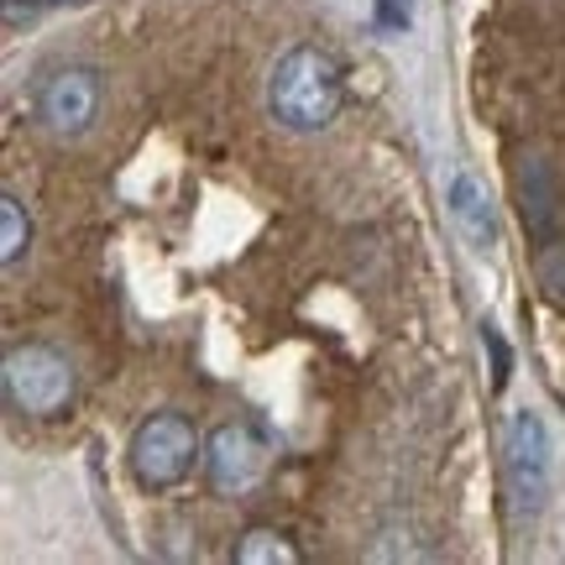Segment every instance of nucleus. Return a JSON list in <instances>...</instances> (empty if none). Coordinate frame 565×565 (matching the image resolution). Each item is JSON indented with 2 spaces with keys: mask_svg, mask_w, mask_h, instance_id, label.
Instances as JSON below:
<instances>
[{
  "mask_svg": "<svg viewBox=\"0 0 565 565\" xmlns=\"http://www.w3.org/2000/svg\"><path fill=\"white\" fill-rule=\"evenodd\" d=\"M335 110H341V63L315 42L288 47L267 74V116L294 137H315L335 121Z\"/></svg>",
  "mask_w": 565,
  "mask_h": 565,
  "instance_id": "obj_1",
  "label": "nucleus"
},
{
  "mask_svg": "<svg viewBox=\"0 0 565 565\" xmlns=\"http://www.w3.org/2000/svg\"><path fill=\"white\" fill-rule=\"evenodd\" d=\"M0 383H6L11 408L32 414V419H58L63 408L74 404L79 377H74V362L63 356L58 345L26 341V345H11V351H6V372H0Z\"/></svg>",
  "mask_w": 565,
  "mask_h": 565,
  "instance_id": "obj_2",
  "label": "nucleus"
},
{
  "mask_svg": "<svg viewBox=\"0 0 565 565\" xmlns=\"http://www.w3.org/2000/svg\"><path fill=\"white\" fill-rule=\"evenodd\" d=\"M503 477L519 513H545L555 492V440L534 408H519L503 429Z\"/></svg>",
  "mask_w": 565,
  "mask_h": 565,
  "instance_id": "obj_3",
  "label": "nucleus"
},
{
  "mask_svg": "<svg viewBox=\"0 0 565 565\" xmlns=\"http://www.w3.org/2000/svg\"><path fill=\"white\" fill-rule=\"evenodd\" d=\"M194 456H200V435H194V424L183 419V414H152V419H141L131 445H126V466H131L141 492L179 487L194 471Z\"/></svg>",
  "mask_w": 565,
  "mask_h": 565,
  "instance_id": "obj_4",
  "label": "nucleus"
},
{
  "mask_svg": "<svg viewBox=\"0 0 565 565\" xmlns=\"http://www.w3.org/2000/svg\"><path fill=\"white\" fill-rule=\"evenodd\" d=\"M95 110H100V74L84 68V63H68V68H53L38 89V116L58 137H79L95 126Z\"/></svg>",
  "mask_w": 565,
  "mask_h": 565,
  "instance_id": "obj_5",
  "label": "nucleus"
},
{
  "mask_svg": "<svg viewBox=\"0 0 565 565\" xmlns=\"http://www.w3.org/2000/svg\"><path fill=\"white\" fill-rule=\"evenodd\" d=\"M204 471L221 492H252L267 471V440L252 424H221L204 450Z\"/></svg>",
  "mask_w": 565,
  "mask_h": 565,
  "instance_id": "obj_6",
  "label": "nucleus"
},
{
  "mask_svg": "<svg viewBox=\"0 0 565 565\" xmlns=\"http://www.w3.org/2000/svg\"><path fill=\"white\" fill-rule=\"evenodd\" d=\"M445 204H450V221L461 231V242L471 252H492L498 246V215H492V194H487V183L477 173H450L445 183Z\"/></svg>",
  "mask_w": 565,
  "mask_h": 565,
  "instance_id": "obj_7",
  "label": "nucleus"
},
{
  "mask_svg": "<svg viewBox=\"0 0 565 565\" xmlns=\"http://www.w3.org/2000/svg\"><path fill=\"white\" fill-rule=\"evenodd\" d=\"M519 200H524V225L529 236L545 246L555 242V221H561V210H555V179H550L545 158H529L524 173H519Z\"/></svg>",
  "mask_w": 565,
  "mask_h": 565,
  "instance_id": "obj_8",
  "label": "nucleus"
},
{
  "mask_svg": "<svg viewBox=\"0 0 565 565\" xmlns=\"http://www.w3.org/2000/svg\"><path fill=\"white\" fill-rule=\"evenodd\" d=\"M236 561L242 565H299L303 555L294 545H288V534H278V529H252L242 545H236Z\"/></svg>",
  "mask_w": 565,
  "mask_h": 565,
  "instance_id": "obj_9",
  "label": "nucleus"
},
{
  "mask_svg": "<svg viewBox=\"0 0 565 565\" xmlns=\"http://www.w3.org/2000/svg\"><path fill=\"white\" fill-rule=\"evenodd\" d=\"M26 246H32V221H26V210H21L17 194H6V200H0V263L17 267Z\"/></svg>",
  "mask_w": 565,
  "mask_h": 565,
  "instance_id": "obj_10",
  "label": "nucleus"
},
{
  "mask_svg": "<svg viewBox=\"0 0 565 565\" xmlns=\"http://www.w3.org/2000/svg\"><path fill=\"white\" fill-rule=\"evenodd\" d=\"M482 345H487V356H492V387L503 393L508 377H513V351H508L503 330H498V324H482Z\"/></svg>",
  "mask_w": 565,
  "mask_h": 565,
  "instance_id": "obj_11",
  "label": "nucleus"
},
{
  "mask_svg": "<svg viewBox=\"0 0 565 565\" xmlns=\"http://www.w3.org/2000/svg\"><path fill=\"white\" fill-rule=\"evenodd\" d=\"M540 282H545L555 299H565V246L561 242L540 246Z\"/></svg>",
  "mask_w": 565,
  "mask_h": 565,
  "instance_id": "obj_12",
  "label": "nucleus"
},
{
  "mask_svg": "<svg viewBox=\"0 0 565 565\" xmlns=\"http://www.w3.org/2000/svg\"><path fill=\"white\" fill-rule=\"evenodd\" d=\"M372 21H377V32H408L414 0H372Z\"/></svg>",
  "mask_w": 565,
  "mask_h": 565,
  "instance_id": "obj_13",
  "label": "nucleus"
},
{
  "mask_svg": "<svg viewBox=\"0 0 565 565\" xmlns=\"http://www.w3.org/2000/svg\"><path fill=\"white\" fill-rule=\"evenodd\" d=\"M11 11L17 6H26V11H53V6H95V0H6Z\"/></svg>",
  "mask_w": 565,
  "mask_h": 565,
  "instance_id": "obj_14",
  "label": "nucleus"
}]
</instances>
